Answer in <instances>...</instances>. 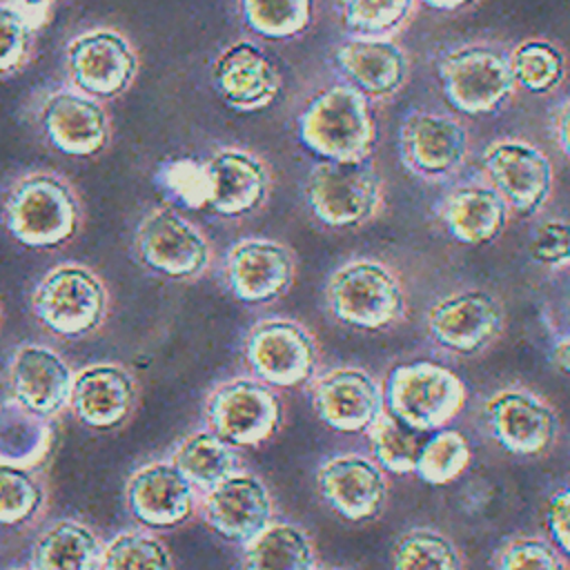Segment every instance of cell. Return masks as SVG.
I'll use <instances>...</instances> for the list:
<instances>
[{
    "label": "cell",
    "mask_w": 570,
    "mask_h": 570,
    "mask_svg": "<svg viewBox=\"0 0 570 570\" xmlns=\"http://www.w3.org/2000/svg\"><path fill=\"white\" fill-rule=\"evenodd\" d=\"M2 223L13 240L31 249H58L82 227V205L73 185L53 171H29L4 194Z\"/></svg>",
    "instance_id": "cell-1"
},
{
    "label": "cell",
    "mask_w": 570,
    "mask_h": 570,
    "mask_svg": "<svg viewBox=\"0 0 570 570\" xmlns=\"http://www.w3.org/2000/svg\"><path fill=\"white\" fill-rule=\"evenodd\" d=\"M327 314L352 330L381 332L407 316V292L399 272L374 256H354L341 263L325 281Z\"/></svg>",
    "instance_id": "cell-2"
},
{
    "label": "cell",
    "mask_w": 570,
    "mask_h": 570,
    "mask_svg": "<svg viewBox=\"0 0 570 570\" xmlns=\"http://www.w3.org/2000/svg\"><path fill=\"white\" fill-rule=\"evenodd\" d=\"M301 145L321 160H365L376 147L370 100L350 82L316 91L298 118Z\"/></svg>",
    "instance_id": "cell-3"
},
{
    "label": "cell",
    "mask_w": 570,
    "mask_h": 570,
    "mask_svg": "<svg viewBox=\"0 0 570 570\" xmlns=\"http://www.w3.org/2000/svg\"><path fill=\"white\" fill-rule=\"evenodd\" d=\"M33 318L53 336L78 341L102 330L111 312L107 283L82 263L47 269L29 296Z\"/></svg>",
    "instance_id": "cell-4"
},
{
    "label": "cell",
    "mask_w": 570,
    "mask_h": 570,
    "mask_svg": "<svg viewBox=\"0 0 570 570\" xmlns=\"http://www.w3.org/2000/svg\"><path fill=\"white\" fill-rule=\"evenodd\" d=\"M481 434L514 456H541L561 434L554 405L523 383H505L488 392L476 410Z\"/></svg>",
    "instance_id": "cell-5"
},
{
    "label": "cell",
    "mask_w": 570,
    "mask_h": 570,
    "mask_svg": "<svg viewBox=\"0 0 570 570\" xmlns=\"http://www.w3.org/2000/svg\"><path fill=\"white\" fill-rule=\"evenodd\" d=\"M205 428L229 445L256 448L274 439L285 421L281 392L252 376L238 374L216 383L203 403Z\"/></svg>",
    "instance_id": "cell-6"
},
{
    "label": "cell",
    "mask_w": 570,
    "mask_h": 570,
    "mask_svg": "<svg viewBox=\"0 0 570 570\" xmlns=\"http://www.w3.org/2000/svg\"><path fill=\"white\" fill-rule=\"evenodd\" d=\"M385 200L383 178L365 160H318L305 180L312 216L330 229H356L374 220Z\"/></svg>",
    "instance_id": "cell-7"
},
{
    "label": "cell",
    "mask_w": 570,
    "mask_h": 570,
    "mask_svg": "<svg viewBox=\"0 0 570 570\" xmlns=\"http://www.w3.org/2000/svg\"><path fill=\"white\" fill-rule=\"evenodd\" d=\"M508 314L497 292L465 285L439 296L423 316L425 334L434 347L452 356H479L505 332Z\"/></svg>",
    "instance_id": "cell-8"
},
{
    "label": "cell",
    "mask_w": 570,
    "mask_h": 570,
    "mask_svg": "<svg viewBox=\"0 0 570 570\" xmlns=\"http://www.w3.org/2000/svg\"><path fill=\"white\" fill-rule=\"evenodd\" d=\"M385 410L421 432H434L454 421L468 401L463 379L434 361L394 365L383 381Z\"/></svg>",
    "instance_id": "cell-9"
},
{
    "label": "cell",
    "mask_w": 570,
    "mask_h": 570,
    "mask_svg": "<svg viewBox=\"0 0 570 570\" xmlns=\"http://www.w3.org/2000/svg\"><path fill=\"white\" fill-rule=\"evenodd\" d=\"M240 350L249 374L276 390L307 385L321 372L318 338L298 318L267 316L256 321Z\"/></svg>",
    "instance_id": "cell-10"
},
{
    "label": "cell",
    "mask_w": 570,
    "mask_h": 570,
    "mask_svg": "<svg viewBox=\"0 0 570 570\" xmlns=\"http://www.w3.org/2000/svg\"><path fill=\"white\" fill-rule=\"evenodd\" d=\"M439 80L452 107L470 116L499 111L514 94L510 51L494 42H465L439 60Z\"/></svg>",
    "instance_id": "cell-11"
},
{
    "label": "cell",
    "mask_w": 570,
    "mask_h": 570,
    "mask_svg": "<svg viewBox=\"0 0 570 570\" xmlns=\"http://www.w3.org/2000/svg\"><path fill=\"white\" fill-rule=\"evenodd\" d=\"M134 252L147 272L169 281H196L214 261L207 234L174 207H156L140 218Z\"/></svg>",
    "instance_id": "cell-12"
},
{
    "label": "cell",
    "mask_w": 570,
    "mask_h": 570,
    "mask_svg": "<svg viewBox=\"0 0 570 570\" xmlns=\"http://www.w3.org/2000/svg\"><path fill=\"white\" fill-rule=\"evenodd\" d=\"M307 396L323 425L343 434H363L385 410L383 383L365 367L343 363L318 372Z\"/></svg>",
    "instance_id": "cell-13"
},
{
    "label": "cell",
    "mask_w": 570,
    "mask_h": 570,
    "mask_svg": "<svg viewBox=\"0 0 570 570\" xmlns=\"http://www.w3.org/2000/svg\"><path fill=\"white\" fill-rule=\"evenodd\" d=\"M488 183L519 216L539 214L552 196L554 169L550 158L525 138H497L481 156Z\"/></svg>",
    "instance_id": "cell-14"
},
{
    "label": "cell",
    "mask_w": 570,
    "mask_h": 570,
    "mask_svg": "<svg viewBox=\"0 0 570 570\" xmlns=\"http://www.w3.org/2000/svg\"><path fill=\"white\" fill-rule=\"evenodd\" d=\"M198 514L214 534L243 548L276 519V501L256 472L240 468L200 492Z\"/></svg>",
    "instance_id": "cell-15"
},
{
    "label": "cell",
    "mask_w": 570,
    "mask_h": 570,
    "mask_svg": "<svg viewBox=\"0 0 570 570\" xmlns=\"http://www.w3.org/2000/svg\"><path fill=\"white\" fill-rule=\"evenodd\" d=\"M296 278V254L289 245L267 236L236 240L223 258L227 292L247 305H267L283 298Z\"/></svg>",
    "instance_id": "cell-16"
},
{
    "label": "cell",
    "mask_w": 570,
    "mask_h": 570,
    "mask_svg": "<svg viewBox=\"0 0 570 570\" xmlns=\"http://www.w3.org/2000/svg\"><path fill=\"white\" fill-rule=\"evenodd\" d=\"M200 490L171 459L149 461L125 483V508L147 530H174L198 514Z\"/></svg>",
    "instance_id": "cell-17"
},
{
    "label": "cell",
    "mask_w": 570,
    "mask_h": 570,
    "mask_svg": "<svg viewBox=\"0 0 570 570\" xmlns=\"http://www.w3.org/2000/svg\"><path fill=\"white\" fill-rule=\"evenodd\" d=\"M321 499L341 519L365 523L376 519L387 503V472L365 452H334L316 468Z\"/></svg>",
    "instance_id": "cell-18"
},
{
    "label": "cell",
    "mask_w": 570,
    "mask_h": 570,
    "mask_svg": "<svg viewBox=\"0 0 570 570\" xmlns=\"http://www.w3.org/2000/svg\"><path fill=\"white\" fill-rule=\"evenodd\" d=\"M71 85L91 98H116L138 73V56L127 36L116 29L78 33L65 51Z\"/></svg>",
    "instance_id": "cell-19"
},
{
    "label": "cell",
    "mask_w": 570,
    "mask_h": 570,
    "mask_svg": "<svg viewBox=\"0 0 570 570\" xmlns=\"http://www.w3.org/2000/svg\"><path fill=\"white\" fill-rule=\"evenodd\" d=\"M138 399V379L125 363L96 361L73 372L69 410L80 425L114 432L131 419Z\"/></svg>",
    "instance_id": "cell-20"
},
{
    "label": "cell",
    "mask_w": 570,
    "mask_h": 570,
    "mask_svg": "<svg viewBox=\"0 0 570 570\" xmlns=\"http://www.w3.org/2000/svg\"><path fill=\"white\" fill-rule=\"evenodd\" d=\"M468 129L448 114L412 111L401 125V156L405 167L423 180H448L465 165Z\"/></svg>",
    "instance_id": "cell-21"
},
{
    "label": "cell",
    "mask_w": 570,
    "mask_h": 570,
    "mask_svg": "<svg viewBox=\"0 0 570 570\" xmlns=\"http://www.w3.org/2000/svg\"><path fill=\"white\" fill-rule=\"evenodd\" d=\"M40 129L49 145L67 156H96L109 145L111 122L98 98L78 89H58L40 105Z\"/></svg>",
    "instance_id": "cell-22"
},
{
    "label": "cell",
    "mask_w": 570,
    "mask_h": 570,
    "mask_svg": "<svg viewBox=\"0 0 570 570\" xmlns=\"http://www.w3.org/2000/svg\"><path fill=\"white\" fill-rule=\"evenodd\" d=\"M209 178L207 209L223 218L258 212L272 189V174L263 158L247 149L223 147L205 160Z\"/></svg>",
    "instance_id": "cell-23"
},
{
    "label": "cell",
    "mask_w": 570,
    "mask_h": 570,
    "mask_svg": "<svg viewBox=\"0 0 570 570\" xmlns=\"http://www.w3.org/2000/svg\"><path fill=\"white\" fill-rule=\"evenodd\" d=\"M73 370L67 358L47 343H20L9 361L11 396L29 410L56 419L69 407Z\"/></svg>",
    "instance_id": "cell-24"
},
{
    "label": "cell",
    "mask_w": 570,
    "mask_h": 570,
    "mask_svg": "<svg viewBox=\"0 0 570 570\" xmlns=\"http://www.w3.org/2000/svg\"><path fill=\"white\" fill-rule=\"evenodd\" d=\"M212 82L227 107L245 114L269 107L283 87L276 65L247 40L234 42L218 53L212 65Z\"/></svg>",
    "instance_id": "cell-25"
},
{
    "label": "cell",
    "mask_w": 570,
    "mask_h": 570,
    "mask_svg": "<svg viewBox=\"0 0 570 570\" xmlns=\"http://www.w3.org/2000/svg\"><path fill=\"white\" fill-rule=\"evenodd\" d=\"M336 62L347 82L367 100L392 98L410 76L407 53L392 38H347L336 49Z\"/></svg>",
    "instance_id": "cell-26"
},
{
    "label": "cell",
    "mask_w": 570,
    "mask_h": 570,
    "mask_svg": "<svg viewBox=\"0 0 570 570\" xmlns=\"http://www.w3.org/2000/svg\"><path fill=\"white\" fill-rule=\"evenodd\" d=\"M439 218L456 243L488 245L508 227L510 207L488 180H470L445 194Z\"/></svg>",
    "instance_id": "cell-27"
},
{
    "label": "cell",
    "mask_w": 570,
    "mask_h": 570,
    "mask_svg": "<svg viewBox=\"0 0 570 570\" xmlns=\"http://www.w3.org/2000/svg\"><path fill=\"white\" fill-rule=\"evenodd\" d=\"M105 541L80 519H58L40 530L29 552L31 570H100Z\"/></svg>",
    "instance_id": "cell-28"
},
{
    "label": "cell",
    "mask_w": 570,
    "mask_h": 570,
    "mask_svg": "<svg viewBox=\"0 0 570 570\" xmlns=\"http://www.w3.org/2000/svg\"><path fill=\"white\" fill-rule=\"evenodd\" d=\"M243 570H318L312 534L296 521L274 519L243 546Z\"/></svg>",
    "instance_id": "cell-29"
},
{
    "label": "cell",
    "mask_w": 570,
    "mask_h": 570,
    "mask_svg": "<svg viewBox=\"0 0 570 570\" xmlns=\"http://www.w3.org/2000/svg\"><path fill=\"white\" fill-rule=\"evenodd\" d=\"M53 443V419H47L18 399L0 403V463L40 465Z\"/></svg>",
    "instance_id": "cell-30"
},
{
    "label": "cell",
    "mask_w": 570,
    "mask_h": 570,
    "mask_svg": "<svg viewBox=\"0 0 570 570\" xmlns=\"http://www.w3.org/2000/svg\"><path fill=\"white\" fill-rule=\"evenodd\" d=\"M169 459L200 492L214 488L218 481L243 468L238 448L216 436L209 428H200L183 436Z\"/></svg>",
    "instance_id": "cell-31"
},
{
    "label": "cell",
    "mask_w": 570,
    "mask_h": 570,
    "mask_svg": "<svg viewBox=\"0 0 570 570\" xmlns=\"http://www.w3.org/2000/svg\"><path fill=\"white\" fill-rule=\"evenodd\" d=\"M49 488L38 465L0 463V528H29L45 514Z\"/></svg>",
    "instance_id": "cell-32"
},
{
    "label": "cell",
    "mask_w": 570,
    "mask_h": 570,
    "mask_svg": "<svg viewBox=\"0 0 570 570\" xmlns=\"http://www.w3.org/2000/svg\"><path fill=\"white\" fill-rule=\"evenodd\" d=\"M390 570H463V554L448 532L414 525L394 539Z\"/></svg>",
    "instance_id": "cell-33"
},
{
    "label": "cell",
    "mask_w": 570,
    "mask_h": 570,
    "mask_svg": "<svg viewBox=\"0 0 570 570\" xmlns=\"http://www.w3.org/2000/svg\"><path fill=\"white\" fill-rule=\"evenodd\" d=\"M365 434L370 443V454L376 459V463L390 474L407 476L414 474L419 452L430 432L410 428L407 423L383 410Z\"/></svg>",
    "instance_id": "cell-34"
},
{
    "label": "cell",
    "mask_w": 570,
    "mask_h": 570,
    "mask_svg": "<svg viewBox=\"0 0 570 570\" xmlns=\"http://www.w3.org/2000/svg\"><path fill=\"white\" fill-rule=\"evenodd\" d=\"M472 463L470 441L450 428H441L428 434L414 474L430 485H445L456 481Z\"/></svg>",
    "instance_id": "cell-35"
},
{
    "label": "cell",
    "mask_w": 570,
    "mask_h": 570,
    "mask_svg": "<svg viewBox=\"0 0 570 570\" xmlns=\"http://www.w3.org/2000/svg\"><path fill=\"white\" fill-rule=\"evenodd\" d=\"M100 570H174V557L154 530L131 528L105 543Z\"/></svg>",
    "instance_id": "cell-36"
},
{
    "label": "cell",
    "mask_w": 570,
    "mask_h": 570,
    "mask_svg": "<svg viewBox=\"0 0 570 570\" xmlns=\"http://www.w3.org/2000/svg\"><path fill=\"white\" fill-rule=\"evenodd\" d=\"M514 85L530 94H548L566 78V56L548 40H525L510 51Z\"/></svg>",
    "instance_id": "cell-37"
},
{
    "label": "cell",
    "mask_w": 570,
    "mask_h": 570,
    "mask_svg": "<svg viewBox=\"0 0 570 570\" xmlns=\"http://www.w3.org/2000/svg\"><path fill=\"white\" fill-rule=\"evenodd\" d=\"M240 13L254 33L285 40L312 24L314 0H240Z\"/></svg>",
    "instance_id": "cell-38"
},
{
    "label": "cell",
    "mask_w": 570,
    "mask_h": 570,
    "mask_svg": "<svg viewBox=\"0 0 570 570\" xmlns=\"http://www.w3.org/2000/svg\"><path fill=\"white\" fill-rule=\"evenodd\" d=\"M416 0H341L343 27L363 38H387L412 16Z\"/></svg>",
    "instance_id": "cell-39"
},
{
    "label": "cell",
    "mask_w": 570,
    "mask_h": 570,
    "mask_svg": "<svg viewBox=\"0 0 570 570\" xmlns=\"http://www.w3.org/2000/svg\"><path fill=\"white\" fill-rule=\"evenodd\" d=\"M494 570H570L559 546L541 534H517L494 552Z\"/></svg>",
    "instance_id": "cell-40"
},
{
    "label": "cell",
    "mask_w": 570,
    "mask_h": 570,
    "mask_svg": "<svg viewBox=\"0 0 570 570\" xmlns=\"http://www.w3.org/2000/svg\"><path fill=\"white\" fill-rule=\"evenodd\" d=\"M158 189L178 207L203 209L209 200V178L205 163L194 158L167 160L158 167L156 174Z\"/></svg>",
    "instance_id": "cell-41"
},
{
    "label": "cell",
    "mask_w": 570,
    "mask_h": 570,
    "mask_svg": "<svg viewBox=\"0 0 570 570\" xmlns=\"http://www.w3.org/2000/svg\"><path fill=\"white\" fill-rule=\"evenodd\" d=\"M33 33L36 24L13 2H0V76H11L29 62Z\"/></svg>",
    "instance_id": "cell-42"
},
{
    "label": "cell",
    "mask_w": 570,
    "mask_h": 570,
    "mask_svg": "<svg viewBox=\"0 0 570 570\" xmlns=\"http://www.w3.org/2000/svg\"><path fill=\"white\" fill-rule=\"evenodd\" d=\"M530 261L548 272H563L570 267V220L543 218L528 240Z\"/></svg>",
    "instance_id": "cell-43"
},
{
    "label": "cell",
    "mask_w": 570,
    "mask_h": 570,
    "mask_svg": "<svg viewBox=\"0 0 570 570\" xmlns=\"http://www.w3.org/2000/svg\"><path fill=\"white\" fill-rule=\"evenodd\" d=\"M546 525L550 539L570 559V483L557 488L546 501Z\"/></svg>",
    "instance_id": "cell-44"
},
{
    "label": "cell",
    "mask_w": 570,
    "mask_h": 570,
    "mask_svg": "<svg viewBox=\"0 0 570 570\" xmlns=\"http://www.w3.org/2000/svg\"><path fill=\"white\" fill-rule=\"evenodd\" d=\"M548 358L557 367V372L570 379V325H561L552 332Z\"/></svg>",
    "instance_id": "cell-45"
},
{
    "label": "cell",
    "mask_w": 570,
    "mask_h": 570,
    "mask_svg": "<svg viewBox=\"0 0 570 570\" xmlns=\"http://www.w3.org/2000/svg\"><path fill=\"white\" fill-rule=\"evenodd\" d=\"M554 125V136H557V145L561 149V154L570 160V98L563 100L552 118Z\"/></svg>",
    "instance_id": "cell-46"
},
{
    "label": "cell",
    "mask_w": 570,
    "mask_h": 570,
    "mask_svg": "<svg viewBox=\"0 0 570 570\" xmlns=\"http://www.w3.org/2000/svg\"><path fill=\"white\" fill-rule=\"evenodd\" d=\"M58 0H13V4L38 27Z\"/></svg>",
    "instance_id": "cell-47"
},
{
    "label": "cell",
    "mask_w": 570,
    "mask_h": 570,
    "mask_svg": "<svg viewBox=\"0 0 570 570\" xmlns=\"http://www.w3.org/2000/svg\"><path fill=\"white\" fill-rule=\"evenodd\" d=\"M421 2L432 9H439V11H461V9L476 4L479 0H421Z\"/></svg>",
    "instance_id": "cell-48"
},
{
    "label": "cell",
    "mask_w": 570,
    "mask_h": 570,
    "mask_svg": "<svg viewBox=\"0 0 570 570\" xmlns=\"http://www.w3.org/2000/svg\"><path fill=\"white\" fill-rule=\"evenodd\" d=\"M563 307H566V312H568V316H570V281H568V285H566V296H563ZM570 325V323H568Z\"/></svg>",
    "instance_id": "cell-49"
},
{
    "label": "cell",
    "mask_w": 570,
    "mask_h": 570,
    "mask_svg": "<svg viewBox=\"0 0 570 570\" xmlns=\"http://www.w3.org/2000/svg\"><path fill=\"white\" fill-rule=\"evenodd\" d=\"M9 570H31V568H9Z\"/></svg>",
    "instance_id": "cell-50"
},
{
    "label": "cell",
    "mask_w": 570,
    "mask_h": 570,
    "mask_svg": "<svg viewBox=\"0 0 570 570\" xmlns=\"http://www.w3.org/2000/svg\"><path fill=\"white\" fill-rule=\"evenodd\" d=\"M321 570V568H318ZM327 570H345V568H327Z\"/></svg>",
    "instance_id": "cell-51"
},
{
    "label": "cell",
    "mask_w": 570,
    "mask_h": 570,
    "mask_svg": "<svg viewBox=\"0 0 570 570\" xmlns=\"http://www.w3.org/2000/svg\"><path fill=\"white\" fill-rule=\"evenodd\" d=\"M0 325H2V305H0Z\"/></svg>",
    "instance_id": "cell-52"
}]
</instances>
